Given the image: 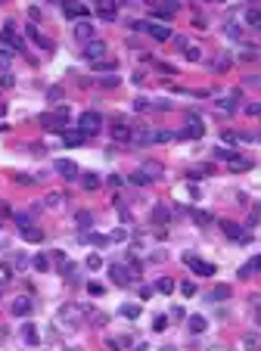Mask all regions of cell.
<instances>
[{"mask_svg": "<svg viewBox=\"0 0 261 351\" xmlns=\"http://www.w3.org/2000/svg\"><path fill=\"white\" fill-rule=\"evenodd\" d=\"M146 3H162V0H146Z\"/></svg>", "mask_w": 261, "mask_h": 351, "instance_id": "obj_43", "label": "cell"}, {"mask_svg": "<svg viewBox=\"0 0 261 351\" xmlns=\"http://www.w3.org/2000/svg\"><path fill=\"white\" fill-rule=\"evenodd\" d=\"M165 326H168V317H156V326H152V330H159V333H162Z\"/></svg>", "mask_w": 261, "mask_h": 351, "instance_id": "obj_36", "label": "cell"}, {"mask_svg": "<svg viewBox=\"0 0 261 351\" xmlns=\"http://www.w3.org/2000/svg\"><path fill=\"white\" fill-rule=\"evenodd\" d=\"M100 84H103V87H115V84H118V78H103Z\"/></svg>", "mask_w": 261, "mask_h": 351, "instance_id": "obj_40", "label": "cell"}, {"mask_svg": "<svg viewBox=\"0 0 261 351\" xmlns=\"http://www.w3.org/2000/svg\"><path fill=\"white\" fill-rule=\"evenodd\" d=\"M230 168H233V171H246V168H252V162H249V159H233Z\"/></svg>", "mask_w": 261, "mask_h": 351, "instance_id": "obj_25", "label": "cell"}, {"mask_svg": "<svg viewBox=\"0 0 261 351\" xmlns=\"http://www.w3.org/2000/svg\"><path fill=\"white\" fill-rule=\"evenodd\" d=\"M41 124H44V127H50V131H65V124H68V109L44 112V115H41Z\"/></svg>", "mask_w": 261, "mask_h": 351, "instance_id": "obj_1", "label": "cell"}, {"mask_svg": "<svg viewBox=\"0 0 261 351\" xmlns=\"http://www.w3.org/2000/svg\"><path fill=\"white\" fill-rule=\"evenodd\" d=\"M0 38H3V44H6V47H13L16 53H25V41L19 38V31H16V25H13V22H6V25H3V31H0Z\"/></svg>", "mask_w": 261, "mask_h": 351, "instance_id": "obj_2", "label": "cell"}, {"mask_svg": "<svg viewBox=\"0 0 261 351\" xmlns=\"http://www.w3.org/2000/svg\"><path fill=\"white\" fill-rule=\"evenodd\" d=\"M221 3H224V0H221Z\"/></svg>", "mask_w": 261, "mask_h": 351, "instance_id": "obj_44", "label": "cell"}, {"mask_svg": "<svg viewBox=\"0 0 261 351\" xmlns=\"http://www.w3.org/2000/svg\"><path fill=\"white\" fill-rule=\"evenodd\" d=\"M193 221H196V224H202V227H208V224H211V221H215V218H211L208 212H193Z\"/></svg>", "mask_w": 261, "mask_h": 351, "instance_id": "obj_22", "label": "cell"}, {"mask_svg": "<svg viewBox=\"0 0 261 351\" xmlns=\"http://www.w3.org/2000/svg\"><path fill=\"white\" fill-rule=\"evenodd\" d=\"M130 180H134V183H149L152 177H149V174H146L143 168H140V171H137V174H134V177H130Z\"/></svg>", "mask_w": 261, "mask_h": 351, "instance_id": "obj_29", "label": "cell"}, {"mask_svg": "<svg viewBox=\"0 0 261 351\" xmlns=\"http://www.w3.org/2000/svg\"><path fill=\"white\" fill-rule=\"evenodd\" d=\"M78 224H84V227H87V224H90V215H87V212H81V215H78Z\"/></svg>", "mask_w": 261, "mask_h": 351, "instance_id": "obj_41", "label": "cell"}, {"mask_svg": "<svg viewBox=\"0 0 261 351\" xmlns=\"http://www.w3.org/2000/svg\"><path fill=\"white\" fill-rule=\"evenodd\" d=\"M13 314H19V317L31 314V301H28V298H16V301H13Z\"/></svg>", "mask_w": 261, "mask_h": 351, "instance_id": "obj_14", "label": "cell"}, {"mask_svg": "<svg viewBox=\"0 0 261 351\" xmlns=\"http://www.w3.org/2000/svg\"><path fill=\"white\" fill-rule=\"evenodd\" d=\"M134 109H137V112H143V109H149V100H134Z\"/></svg>", "mask_w": 261, "mask_h": 351, "instance_id": "obj_34", "label": "cell"}, {"mask_svg": "<svg viewBox=\"0 0 261 351\" xmlns=\"http://www.w3.org/2000/svg\"><path fill=\"white\" fill-rule=\"evenodd\" d=\"M205 134V127H202V118H196V115H190V124H187V131H184V137H202Z\"/></svg>", "mask_w": 261, "mask_h": 351, "instance_id": "obj_9", "label": "cell"}, {"mask_svg": "<svg viewBox=\"0 0 261 351\" xmlns=\"http://www.w3.org/2000/svg\"><path fill=\"white\" fill-rule=\"evenodd\" d=\"M19 233H22V236H25L28 242H41V230H31V227H22Z\"/></svg>", "mask_w": 261, "mask_h": 351, "instance_id": "obj_21", "label": "cell"}, {"mask_svg": "<svg viewBox=\"0 0 261 351\" xmlns=\"http://www.w3.org/2000/svg\"><path fill=\"white\" fill-rule=\"evenodd\" d=\"M81 140H84V134H65V143H68V146H78Z\"/></svg>", "mask_w": 261, "mask_h": 351, "instance_id": "obj_31", "label": "cell"}, {"mask_svg": "<svg viewBox=\"0 0 261 351\" xmlns=\"http://www.w3.org/2000/svg\"><path fill=\"white\" fill-rule=\"evenodd\" d=\"M221 227H224V233H227V236H230V239H240V242H249V233H243L240 227H236V224H233V221H224V224H221Z\"/></svg>", "mask_w": 261, "mask_h": 351, "instance_id": "obj_10", "label": "cell"}, {"mask_svg": "<svg viewBox=\"0 0 261 351\" xmlns=\"http://www.w3.org/2000/svg\"><path fill=\"white\" fill-rule=\"evenodd\" d=\"M112 137H115V140H134V131H130V127H125V124H118V127H112Z\"/></svg>", "mask_w": 261, "mask_h": 351, "instance_id": "obj_16", "label": "cell"}, {"mask_svg": "<svg viewBox=\"0 0 261 351\" xmlns=\"http://www.w3.org/2000/svg\"><path fill=\"white\" fill-rule=\"evenodd\" d=\"M56 171L63 174L65 180H72V177H78V165H75V162H68V159H59V162H56Z\"/></svg>", "mask_w": 261, "mask_h": 351, "instance_id": "obj_6", "label": "cell"}, {"mask_svg": "<svg viewBox=\"0 0 261 351\" xmlns=\"http://www.w3.org/2000/svg\"><path fill=\"white\" fill-rule=\"evenodd\" d=\"M47 267H50V261H47V255H38V258H34V271H47Z\"/></svg>", "mask_w": 261, "mask_h": 351, "instance_id": "obj_27", "label": "cell"}, {"mask_svg": "<svg viewBox=\"0 0 261 351\" xmlns=\"http://www.w3.org/2000/svg\"><path fill=\"white\" fill-rule=\"evenodd\" d=\"M97 13L103 16V19H115L118 16V9H115V0H100V3H97Z\"/></svg>", "mask_w": 261, "mask_h": 351, "instance_id": "obj_11", "label": "cell"}, {"mask_svg": "<svg viewBox=\"0 0 261 351\" xmlns=\"http://www.w3.org/2000/svg\"><path fill=\"white\" fill-rule=\"evenodd\" d=\"M258 345V336H246V348H255Z\"/></svg>", "mask_w": 261, "mask_h": 351, "instance_id": "obj_42", "label": "cell"}, {"mask_svg": "<svg viewBox=\"0 0 261 351\" xmlns=\"http://www.w3.org/2000/svg\"><path fill=\"white\" fill-rule=\"evenodd\" d=\"M90 242H97V245H106V242H109V239H106V236H97V233H93V236H87Z\"/></svg>", "mask_w": 261, "mask_h": 351, "instance_id": "obj_39", "label": "cell"}, {"mask_svg": "<svg viewBox=\"0 0 261 351\" xmlns=\"http://www.w3.org/2000/svg\"><path fill=\"white\" fill-rule=\"evenodd\" d=\"M156 289H159V292H174V283H171V280H159Z\"/></svg>", "mask_w": 261, "mask_h": 351, "instance_id": "obj_30", "label": "cell"}, {"mask_svg": "<svg viewBox=\"0 0 261 351\" xmlns=\"http://www.w3.org/2000/svg\"><path fill=\"white\" fill-rule=\"evenodd\" d=\"M205 317H199V314H193V317H190V333H205Z\"/></svg>", "mask_w": 261, "mask_h": 351, "instance_id": "obj_15", "label": "cell"}, {"mask_svg": "<svg viewBox=\"0 0 261 351\" xmlns=\"http://www.w3.org/2000/svg\"><path fill=\"white\" fill-rule=\"evenodd\" d=\"M255 271H261V255H258V258H252V261H249V264L243 267L240 277H249V274H255Z\"/></svg>", "mask_w": 261, "mask_h": 351, "instance_id": "obj_18", "label": "cell"}, {"mask_svg": "<svg viewBox=\"0 0 261 351\" xmlns=\"http://www.w3.org/2000/svg\"><path fill=\"white\" fill-rule=\"evenodd\" d=\"M137 314H140L137 305H128V308H125V317H137Z\"/></svg>", "mask_w": 261, "mask_h": 351, "instance_id": "obj_35", "label": "cell"}, {"mask_svg": "<svg viewBox=\"0 0 261 351\" xmlns=\"http://www.w3.org/2000/svg\"><path fill=\"white\" fill-rule=\"evenodd\" d=\"M181 292H184V295L190 298V295H193V292H196V286H193V283H184V286H181Z\"/></svg>", "mask_w": 261, "mask_h": 351, "instance_id": "obj_38", "label": "cell"}, {"mask_svg": "<svg viewBox=\"0 0 261 351\" xmlns=\"http://www.w3.org/2000/svg\"><path fill=\"white\" fill-rule=\"evenodd\" d=\"M75 38L90 44L93 41V25H90V22H78V25H75Z\"/></svg>", "mask_w": 261, "mask_h": 351, "instance_id": "obj_12", "label": "cell"}, {"mask_svg": "<svg viewBox=\"0 0 261 351\" xmlns=\"http://www.w3.org/2000/svg\"><path fill=\"white\" fill-rule=\"evenodd\" d=\"M208 298L211 301H215V298H230V286H215V289L208 292Z\"/></svg>", "mask_w": 261, "mask_h": 351, "instance_id": "obj_19", "label": "cell"}, {"mask_svg": "<svg viewBox=\"0 0 261 351\" xmlns=\"http://www.w3.org/2000/svg\"><path fill=\"white\" fill-rule=\"evenodd\" d=\"M97 68H103V72H112L115 62H112V59H106V62H97Z\"/></svg>", "mask_w": 261, "mask_h": 351, "instance_id": "obj_37", "label": "cell"}, {"mask_svg": "<svg viewBox=\"0 0 261 351\" xmlns=\"http://www.w3.org/2000/svg\"><path fill=\"white\" fill-rule=\"evenodd\" d=\"M109 274H112V280H115L118 286H130V274H128V267L112 264V267H109Z\"/></svg>", "mask_w": 261, "mask_h": 351, "instance_id": "obj_8", "label": "cell"}, {"mask_svg": "<svg viewBox=\"0 0 261 351\" xmlns=\"http://www.w3.org/2000/svg\"><path fill=\"white\" fill-rule=\"evenodd\" d=\"M59 202H63V193H50V196L44 199V205H50V208H56Z\"/></svg>", "mask_w": 261, "mask_h": 351, "instance_id": "obj_28", "label": "cell"}, {"mask_svg": "<svg viewBox=\"0 0 261 351\" xmlns=\"http://www.w3.org/2000/svg\"><path fill=\"white\" fill-rule=\"evenodd\" d=\"M184 264L190 267V271H196L199 277H211V274H215V264L199 261V258H193V255H184Z\"/></svg>", "mask_w": 261, "mask_h": 351, "instance_id": "obj_5", "label": "cell"}, {"mask_svg": "<svg viewBox=\"0 0 261 351\" xmlns=\"http://www.w3.org/2000/svg\"><path fill=\"white\" fill-rule=\"evenodd\" d=\"M134 28H137V31H146V34H152L156 41H171V28L156 25V22H134Z\"/></svg>", "mask_w": 261, "mask_h": 351, "instance_id": "obj_4", "label": "cell"}, {"mask_svg": "<svg viewBox=\"0 0 261 351\" xmlns=\"http://www.w3.org/2000/svg\"><path fill=\"white\" fill-rule=\"evenodd\" d=\"M28 38H31L34 44H41V47H44V50H50V47H53V44H50V41H47V38H41V34H38V28H28Z\"/></svg>", "mask_w": 261, "mask_h": 351, "instance_id": "obj_20", "label": "cell"}, {"mask_svg": "<svg viewBox=\"0 0 261 351\" xmlns=\"http://www.w3.org/2000/svg\"><path fill=\"white\" fill-rule=\"evenodd\" d=\"M81 183H84V190H97L100 177H97V174H84V180H81Z\"/></svg>", "mask_w": 261, "mask_h": 351, "instance_id": "obj_23", "label": "cell"}, {"mask_svg": "<svg viewBox=\"0 0 261 351\" xmlns=\"http://www.w3.org/2000/svg\"><path fill=\"white\" fill-rule=\"evenodd\" d=\"M103 53H106V44H103V41H90V44H84V56H87V59L97 62Z\"/></svg>", "mask_w": 261, "mask_h": 351, "instance_id": "obj_7", "label": "cell"}, {"mask_svg": "<svg viewBox=\"0 0 261 351\" xmlns=\"http://www.w3.org/2000/svg\"><path fill=\"white\" fill-rule=\"evenodd\" d=\"M100 127H103V118H100V112H84V115H81V118H78V131L81 134H97L100 131Z\"/></svg>", "mask_w": 261, "mask_h": 351, "instance_id": "obj_3", "label": "cell"}, {"mask_svg": "<svg viewBox=\"0 0 261 351\" xmlns=\"http://www.w3.org/2000/svg\"><path fill=\"white\" fill-rule=\"evenodd\" d=\"M246 22H249L252 28L261 31V9H249V13H246Z\"/></svg>", "mask_w": 261, "mask_h": 351, "instance_id": "obj_17", "label": "cell"}, {"mask_svg": "<svg viewBox=\"0 0 261 351\" xmlns=\"http://www.w3.org/2000/svg\"><path fill=\"white\" fill-rule=\"evenodd\" d=\"M22 333H25V342H28V345H38V333H34V326H31V323H28Z\"/></svg>", "mask_w": 261, "mask_h": 351, "instance_id": "obj_26", "label": "cell"}, {"mask_svg": "<svg viewBox=\"0 0 261 351\" xmlns=\"http://www.w3.org/2000/svg\"><path fill=\"white\" fill-rule=\"evenodd\" d=\"M100 264H103V261H100V255H90V258H87V267H90V271H97Z\"/></svg>", "mask_w": 261, "mask_h": 351, "instance_id": "obj_33", "label": "cell"}, {"mask_svg": "<svg viewBox=\"0 0 261 351\" xmlns=\"http://www.w3.org/2000/svg\"><path fill=\"white\" fill-rule=\"evenodd\" d=\"M63 13L72 16V19H84L87 16V6H81V3H63Z\"/></svg>", "mask_w": 261, "mask_h": 351, "instance_id": "obj_13", "label": "cell"}, {"mask_svg": "<svg viewBox=\"0 0 261 351\" xmlns=\"http://www.w3.org/2000/svg\"><path fill=\"white\" fill-rule=\"evenodd\" d=\"M184 50H187V59H193V62L199 59V47H190V44H187Z\"/></svg>", "mask_w": 261, "mask_h": 351, "instance_id": "obj_32", "label": "cell"}, {"mask_svg": "<svg viewBox=\"0 0 261 351\" xmlns=\"http://www.w3.org/2000/svg\"><path fill=\"white\" fill-rule=\"evenodd\" d=\"M152 221H156V224L168 221V208H165V205H156V212H152Z\"/></svg>", "mask_w": 261, "mask_h": 351, "instance_id": "obj_24", "label": "cell"}]
</instances>
